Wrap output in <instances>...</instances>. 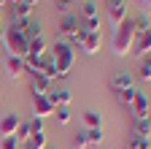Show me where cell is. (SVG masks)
Wrapping results in <instances>:
<instances>
[{"instance_id":"836d02e7","label":"cell","mask_w":151,"mask_h":149,"mask_svg":"<svg viewBox=\"0 0 151 149\" xmlns=\"http://www.w3.org/2000/svg\"><path fill=\"white\" fill-rule=\"evenodd\" d=\"M3 6H8V0H0V8H3Z\"/></svg>"},{"instance_id":"cb8c5ba5","label":"cell","mask_w":151,"mask_h":149,"mask_svg":"<svg viewBox=\"0 0 151 149\" xmlns=\"http://www.w3.org/2000/svg\"><path fill=\"white\" fill-rule=\"evenodd\" d=\"M140 79L143 81H151V52L140 60Z\"/></svg>"},{"instance_id":"d590c367","label":"cell","mask_w":151,"mask_h":149,"mask_svg":"<svg viewBox=\"0 0 151 149\" xmlns=\"http://www.w3.org/2000/svg\"><path fill=\"white\" fill-rule=\"evenodd\" d=\"M0 16H3V8H0Z\"/></svg>"},{"instance_id":"e575fe53","label":"cell","mask_w":151,"mask_h":149,"mask_svg":"<svg viewBox=\"0 0 151 149\" xmlns=\"http://www.w3.org/2000/svg\"><path fill=\"white\" fill-rule=\"evenodd\" d=\"M43 149H54V146H49V144H46V146H43Z\"/></svg>"},{"instance_id":"d6986e66","label":"cell","mask_w":151,"mask_h":149,"mask_svg":"<svg viewBox=\"0 0 151 149\" xmlns=\"http://www.w3.org/2000/svg\"><path fill=\"white\" fill-rule=\"evenodd\" d=\"M49 49H46V38H35V41H30V46H27V54L30 57H43Z\"/></svg>"},{"instance_id":"4fadbf2b","label":"cell","mask_w":151,"mask_h":149,"mask_svg":"<svg viewBox=\"0 0 151 149\" xmlns=\"http://www.w3.org/2000/svg\"><path fill=\"white\" fill-rule=\"evenodd\" d=\"M30 89H32V95H49V92H51V79L35 73L32 81H30Z\"/></svg>"},{"instance_id":"5b68a950","label":"cell","mask_w":151,"mask_h":149,"mask_svg":"<svg viewBox=\"0 0 151 149\" xmlns=\"http://www.w3.org/2000/svg\"><path fill=\"white\" fill-rule=\"evenodd\" d=\"M57 106L46 98V95H32V117L35 119H46V117H54Z\"/></svg>"},{"instance_id":"74e56055","label":"cell","mask_w":151,"mask_h":149,"mask_svg":"<svg viewBox=\"0 0 151 149\" xmlns=\"http://www.w3.org/2000/svg\"><path fill=\"white\" fill-rule=\"evenodd\" d=\"M0 33H3V27H0Z\"/></svg>"},{"instance_id":"f1b7e54d","label":"cell","mask_w":151,"mask_h":149,"mask_svg":"<svg viewBox=\"0 0 151 149\" xmlns=\"http://www.w3.org/2000/svg\"><path fill=\"white\" fill-rule=\"evenodd\" d=\"M73 144L78 146V149H86L89 146V141H86V130H81V133H76V138H73Z\"/></svg>"},{"instance_id":"9c48e42d","label":"cell","mask_w":151,"mask_h":149,"mask_svg":"<svg viewBox=\"0 0 151 149\" xmlns=\"http://www.w3.org/2000/svg\"><path fill=\"white\" fill-rule=\"evenodd\" d=\"M78 16H73V14H68V16H62L60 19V25H57V30H60V35H65V38H73L76 33H78Z\"/></svg>"},{"instance_id":"8d00e7d4","label":"cell","mask_w":151,"mask_h":149,"mask_svg":"<svg viewBox=\"0 0 151 149\" xmlns=\"http://www.w3.org/2000/svg\"><path fill=\"white\" fill-rule=\"evenodd\" d=\"M148 119H151V111H148Z\"/></svg>"},{"instance_id":"3957f363","label":"cell","mask_w":151,"mask_h":149,"mask_svg":"<svg viewBox=\"0 0 151 149\" xmlns=\"http://www.w3.org/2000/svg\"><path fill=\"white\" fill-rule=\"evenodd\" d=\"M132 46H135V19H124L113 33V54L124 57L132 52Z\"/></svg>"},{"instance_id":"7a4b0ae2","label":"cell","mask_w":151,"mask_h":149,"mask_svg":"<svg viewBox=\"0 0 151 149\" xmlns=\"http://www.w3.org/2000/svg\"><path fill=\"white\" fill-rule=\"evenodd\" d=\"M51 57H54V65H57V79H68L70 76V71H73V63H76V52L70 44L65 41H57L51 46Z\"/></svg>"},{"instance_id":"d6a6232c","label":"cell","mask_w":151,"mask_h":149,"mask_svg":"<svg viewBox=\"0 0 151 149\" xmlns=\"http://www.w3.org/2000/svg\"><path fill=\"white\" fill-rule=\"evenodd\" d=\"M16 3H22V0H8V6H16Z\"/></svg>"},{"instance_id":"484cf974","label":"cell","mask_w":151,"mask_h":149,"mask_svg":"<svg viewBox=\"0 0 151 149\" xmlns=\"http://www.w3.org/2000/svg\"><path fill=\"white\" fill-rule=\"evenodd\" d=\"M73 6H76V0H54V8H57V11H60L62 16H68Z\"/></svg>"},{"instance_id":"4dcf8cb0","label":"cell","mask_w":151,"mask_h":149,"mask_svg":"<svg viewBox=\"0 0 151 149\" xmlns=\"http://www.w3.org/2000/svg\"><path fill=\"white\" fill-rule=\"evenodd\" d=\"M140 8H143L146 16H151V0H140Z\"/></svg>"},{"instance_id":"6da1fadb","label":"cell","mask_w":151,"mask_h":149,"mask_svg":"<svg viewBox=\"0 0 151 149\" xmlns=\"http://www.w3.org/2000/svg\"><path fill=\"white\" fill-rule=\"evenodd\" d=\"M24 22H27V19H24ZM0 35H3V46L8 49V54H14V57H27L30 41L24 38V33H22V22H11Z\"/></svg>"},{"instance_id":"7402d4cb","label":"cell","mask_w":151,"mask_h":149,"mask_svg":"<svg viewBox=\"0 0 151 149\" xmlns=\"http://www.w3.org/2000/svg\"><path fill=\"white\" fill-rule=\"evenodd\" d=\"M103 138H105L103 127H94V130H86V141H89V146H100V144H103Z\"/></svg>"},{"instance_id":"83f0119b","label":"cell","mask_w":151,"mask_h":149,"mask_svg":"<svg viewBox=\"0 0 151 149\" xmlns=\"http://www.w3.org/2000/svg\"><path fill=\"white\" fill-rule=\"evenodd\" d=\"M0 149H22V144L14 136H6V138H0Z\"/></svg>"},{"instance_id":"5bb4252c","label":"cell","mask_w":151,"mask_h":149,"mask_svg":"<svg viewBox=\"0 0 151 149\" xmlns=\"http://www.w3.org/2000/svg\"><path fill=\"white\" fill-rule=\"evenodd\" d=\"M46 98H49L57 108H60V106H70V100H73V98H70V89H51Z\"/></svg>"},{"instance_id":"e0dca14e","label":"cell","mask_w":151,"mask_h":149,"mask_svg":"<svg viewBox=\"0 0 151 149\" xmlns=\"http://www.w3.org/2000/svg\"><path fill=\"white\" fill-rule=\"evenodd\" d=\"M49 144V138H46V133H32L24 144H22V149H43Z\"/></svg>"},{"instance_id":"ac0fdd59","label":"cell","mask_w":151,"mask_h":149,"mask_svg":"<svg viewBox=\"0 0 151 149\" xmlns=\"http://www.w3.org/2000/svg\"><path fill=\"white\" fill-rule=\"evenodd\" d=\"M132 136L151 138V119H135L132 122Z\"/></svg>"},{"instance_id":"1f68e13d","label":"cell","mask_w":151,"mask_h":149,"mask_svg":"<svg viewBox=\"0 0 151 149\" xmlns=\"http://www.w3.org/2000/svg\"><path fill=\"white\" fill-rule=\"evenodd\" d=\"M22 3H27V6H30V8H35V6H38V3H41V0H22Z\"/></svg>"},{"instance_id":"8fae6325","label":"cell","mask_w":151,"mask_h":149,"mask_svg":"<svg viewBox=\"0 0 151 149\" xmlns=\"http://www.w3.org/2000/svg\"><path fill=\"white\" fill-rule=\"evenodd\" d=\"M81 49H84V54H97L103 49V33H89L81 41Z\"/></svg>"},{"instance_id":"277c9868","label":"cell","mask_w":151,"mask_h":149,"mask_svg":"<svg viewBox=\"0 0 151 149\" xmlns=\"http://www.w3.org/2000/svg\"><path fill=\"white\" fill-rule=\"evenodd\" d=\"M105 14H108V22L119 27L127 19V0H105Z\"/></svg>"},{"instance_id":"2e32d148","label":"cell","mask_w":151,"mask_h":149,"mask_svg":"<svg viewBox=\"0 0 151 149\" xmlns=\"http://www.w3.org/2000/svg\"><path fill=\"white\" fill-rule=\"evenodd\" d=\"M97 16H100L97 3H94V0H84V6H81V22H86V19H97Z\"/></svg>"},{"instance_id":"44dd1931","label":"cell","mask_w":151,"mask_h":149,"mask_svg":"<svg viewBox=\"0 0 151 149\" xmlns=\"http://www.w3.org/2000/svg\"><path fill=\"white\" fill-rule=\"evenodd\" d=\"M127 149H151V138H143V136H129Z\"/></svg>"},{"instance_id":"4316f807","label":"cell","mask_w":151,"mask_h":149,"mask_svg":"<svg viewBox=\"0 0 151 149\" xmlns=\"http://www.w3.org/2000/svg\"><path fill=\"white\" fill-rule=\"evenodd\" d=\"M54 117H57V122H60V125H68V122H70V108H68V106H60V108L54 111Z\"/></svg>"},{"instance_id":"ba28073f","label":"cell","mask_w":151,"mask_h":149,"mask_svg":"<svg viewBox=\"0 0 151 149\" xmlns=\"http://www.w3.org/2000/svg\"><path fill=\"white\" fill-rule=\"evenodd\" d=\"M132 52H135L140 60L151 52V27H146L143 33H135V46H132Z\"/></svg>"},{"instance_id":"8992f818","label":"cell","mask_w":151,"mask_h":149,"mask_svg":"<svg viewBox=\"0 0 151 149\" xmlns=\"http://www.w3.org/2000/svg\"><path fill=\"white\" fill-rule=\"evenodd\" d=\"M27 73V65H24V57H14V54H8L6 57V76L11 81H19Z\"/></svg>"},{"instance_id":"ffe728a7","label":"cell","mask_w":151,"mask_h":149,"mask_svg":"<svg viewBox=\"0 0 151 149\" xmlns=\"http://www.w3.org/2000/svg\"><path fill=\"white\" fill-rule=\"evenodd\" d=\"M84 127L86 130L103 127V114H97V111H84Z\"/></svg>"},{"instance_id":"30bf717a","label":"cell","mask_w":151,"mask_h":149,"mask_svg":"<svg viewBox=\"0 0 151 149\" xmlns=\"http://www.w3.org/2000/svg\"><path fill=\"white\" fill-rule=\"evenodd\" d=\"M19 125H22V117H19V114H6L3 119H0V138L14 136Z\"/></svg>"},{"instance_id":"9a60e30c","label":"cell","mask_w":151,"mask_h":149,"mask_svg":"<svg viewBox=\"0 0 151 149\" xmlns=\"http://www.w3.org/2000/svg\"><path fill=\"white\" fill-rule=\"evenodd\" d=\"M30 14H32V8L27 3H16V6H11V22H24V19H30Z\"/></svg>"},{"instance_id":"52a82bcc","label":"cell","mask_w":151,"mask_h":149,"mask_svg":"<svg viewBox=\"0 0 151 149\" xmlns=\"http://www.w3.org/2000/svg\"><path fill=\"white\" fill-rule=\"evenodd\" d=\"M132 114H135V119H148V111H151V100H148V95L146 92H135V100H132Z\"/></svg>"},{"instance_id":"7c38bea8","label":"cell","mask_w":151,"mask_h":149,"mask_svg":"<svg viewBox=\"0 0 151 149\" xmlns=\"http://www.w3.org/2000/svg\"><path fill=\"white\" fill-rule=\"evenodd\" d=\"M129 87H135V84H132V76H129V73H113V76H111V89L113 92H116V95H119V92H124V89H129Z\"/></svg>"},{"instance_id":"d4e9b609","label":"cell","mask_w":151,"mask_h":149,"mask_svg":"<svg viewBox=\"0 0 151 149\" xmlns=\"http://www.w3.org/2000/svg\"><path fill=\"white\" fill-rule=\"evenodd\" d=\"M135 87H129V89H124V92H119V95H116V100L122 103V106H132V100H135Z\"/></svg>"},{"instance_id":"603a6c76","label":"cell","mask_w":151,"mask_h":149,"mask_svg":"<svg viewBox=\"0 0 151 149\" xmlns=\"http://www.w3.org/2000/svg\"><path fill=\"white\" fill-rule=\"evenodd\" d=\"M30 136H32V130H30V122H22V125L16 127V133H14V138H16L19 144H24Z\"/></svg>"},{"instance_id":"f546056e","label":"cell","mask_w":151,"mask_h":149,"mask_svg":"<svg viewBox=\"0 0 151 149\" xmlns=\"http://www.w3.org/2000/svg\"><path fill=\"white\" fill-rule=\"evenodd\" d=\"M30 130H32V133H43V119H35V117H32V122H30Z\"/></svg>"}]
</instances>
